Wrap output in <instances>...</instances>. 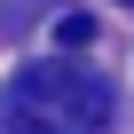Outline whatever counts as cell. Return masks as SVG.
Instances as JSON below:
<instances>
[{"label": "cell", "instance_id": "obj_1", "mask_svg": "<svg viewBox=\"0 0 134 134\" xmlns=\"http://www.w3.org/2000/svg\"><path fill=\"white\" fill-rule=\"evenodd\" d=\"M110 79L79 63H40L0 95V134H110Z\"/></svg>", "mask_w": 134, "mask_h": 134}, {"label": "cell", "instance_id": "obj_4", "mask_svg": "<svg viewBox=\"0 0 134 134\" xmlns=\"http://www.w3.org/2000/svg\"><path fill=\"white\" fill-rule=\"evenodd\" d=\"M126 8H134V0H126Z\"/></svg>", "mask_w": 134, "mask_h": 134}, {"label": "cell", "instance_id": "obj_3", "mask_svg": "<svg viewBox=\"0 0 134 134\" xmlns=\"http://www.w3.org/2000/svg\"><path fill=\"white\" fill-rule=\"evenodd\" d=\"M55 40H63V47H87V40H95V16H63Z\"/></svg>", "mask_w": 134, "mask_h": 134}, {"label": "cell", "instance_id": "obj_2", "mask_svg": "<svg viewBox=\"0 0 134 134\" xmlns=\"http://www.w3.org/2000/svg\"><path fill=\"white\" fill-rule=\"evenodd\" d=\"M40 16H47V0H0V32H24Z\"/></svg>", "mask_w": 134, "mask_h": 134}]
</instances>
